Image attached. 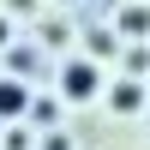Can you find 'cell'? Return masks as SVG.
<instances>
[{
  "label": "cell",
  "instance_id": "cell-4",
  "mask_svg": "<svg viewBox=\"0 0 150 150\" xmlns=\"http://www.w3.org/2000/svg\"><path fill=\"white\" fill-rule=\"evenodd\" d=\"M114 54V36L108 30H90V42H84V60H108Z\"/></svg>",
  "mask_w": 150,
  "mask_h": 150
},
{
  "label": "cell",
  "instance_id": "cell-2",
  "mask_svg": "<svg viewBox=\"0 0 150 150\" xmlns=\"http://www.w3.org/2000/svg\"><path fill=\"white\" fill-rule=\"evenodd\" d=\"M24 114H30V84L0 78V120H24Z\"/></svg>",
  "mask_w": 150,
  "mask_h": 150
},
{
  "label": "cell",
  "instance_id": "cell-5",
  "mask_svg": "<svg viewBox=\"0 0 150 150\" xmlns=\"http://www.w3.org/2000/svg\"><path fill=\"white\" fill-rule=\"evenodd\" d=\"M120 30H150V12L144 6H126V12H120Z\"/></svg>",
  "mask_w": 150,
  "mask_h": 150
},
{
  "label": "cell",
  "instance_id": "cell-7",
  "mask_svg": "<svg viewBox=\"0 0 150 150\" xmlns=\"http://www.w3.org/2000/svg\"><path fill=\"white\" fill-rule=\"evenodd\" d=\"M6 150H30V132H24V126H12V138H6Z\"/></svg>",
  "mask_w": 150,
  "mask_h": 150
},
{
  "label": "cell",
  "instance_id": "cell-6",
  "mask_svg": "<svg viewBox=\"0 0 150 150\" xmlns=\"http://www.w3.org/2000/svg\"><path fill=\"white\" fill-rule=\"evenodd\" d=\"M42 42H48V48H60V42H66V30H60V18H48V24H42Z\"/></svg>",
  "mask_w": 150,
  "mask_h": 150
},
{
  "label": "cell",
  "instance_id": "cell-10",
  "mask_svg": "<svg viewBox=\"0 0 150 150\" xmlns=\"http://www.w3.org/2000/svg\"><path fill=\"white\" fill-rule=\"evenodd\" d=\"M6 42H12V24H6V18H0V48H6Z\"/></svg>",
  "mask_w": 150,
  "mask_h": 150
},
{
  "label": "cell",
  "instance_id": "cell-9",
  "mask_svg": "<svg viewBox=\"0 0 150 150\" xmlns=\"http://www.w3.org/2000/svg\"><path fill=\"white\" fill-rule=\"evenodd\" d=\"M6 12H36V0H6Z\"/></svg>",
  "mask_w": 150,
  "mask_h": 150
},
{
  "label": "cell",
  "instance_id": "cell-1",
  "mask_svg": "<svg viewBox=\"0 0 150 150\" xmlns=\"http://www.w3.org/2000/svg\"><path fill=\"white\" fill-rule=\"evenodd\" d=\"M102 90V72H96V60H66V66H60V96H66V102H90V96Z\"/></svg>",
  "mask_w": 150,
  "mask_h": 150
},
{
  "label": "cell",
  "instance_id": "cell-3",
  "mask_svg": "<svg viewBox=\"0 0 150 150\" xmlns=\"http://www.w3.org/2000/svg\"><path fill=\"white\" fill-rule=\"evenodd\" d=\"M144 102H150V84H138V78H120L114 90H108V108H114V114H138Z\"/></svg>",
  "mask_w": 150,
  "mask_h": 150
},
{
  "label": "cell",
  "instance_id": "cell-8",
  "mask_svg": "<svg viewBox=\"0 0 150 150\" xmlns=\"http://www.w3.org/2000/svg\"><path fill=\"white\" fill-rule=\"evenodd\" d=\"M42 150H72V138H66V132H48V138H42Z\"/></svg>",
  "mask_w": 150,
  "mask_h": 150
}]
</instances>
